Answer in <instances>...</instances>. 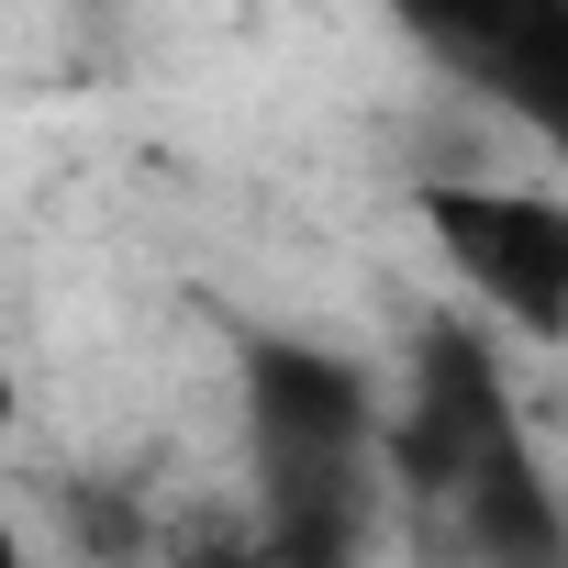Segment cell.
<instances>
[{"label": "cell", "mask_w": 568, "mask_h": 568, "mask_svg": "<svg viewBox=\"0 0 568 568\" xmlns=\"http://www.w3.org/2000/svg\"><path fill=\"white\" fill-rule=\"evenodd\" d=\"M446 501H457V535H468L479 568H568V513H557L546 468L524 457V435L479 446L468 479H457Z\"/></svg>", "instance_id": "3"}, {"label": "cell", "mask_w": 568, "mask_h": 568, "mask_svg": "<svg viewBox=\"0 0 568 568\" xmlns=\"http://www.w3.org/2000/svg\"><path fill=\"white\" fill-rule=\"evenodd\" d=\"M79 524H90V535H79L90 557H134V513H123V501H79Z\"/></svg>", "instance_id": "5"}, {"label": "cell", "mask_w": 568, "mask_h": 568, "mask_svg": "<svg viewBox=\"0 0 568 568\" xmlns=\"http://www.w3.org/2000/svg\"><path fill=\"white\" fill-rule=\"evenodd\" d=\"M424 234L446 245V267L468 278L513 335H535V346L568 335V201H557V190L424 179Z\"/></svg>", "instance_id": "1"}, {"label": "cell", "mask_w": 568, "mask_h": 568, "mask_svg": "<svg viewBox=\"0 0 568 568\" xmlns=\"http://www.w3.org/2000/svg\"><path fill=\"white\" fill-rule=\"evenodd\" d=\"M446 57H468L524 123H546V145L568 156V12H435L424 23Z\"/></svg>", "instance_id": "4"}, {"label": "cell", "mask_w": 568, "mask_h": 568, "mask_svg": "<svg viewBox=\"0 0 568 568\" xmlns=\"http://www.w3.org/2000/svg\"><path fill=\"white\" fill-rule=\"evenodd\" d=\"M0 435H12V379H0Z\"/></svg>", "instance_id": "8"}, {"label": "cell", "mask_w": 568, "mask_h": 568, "mask_svg": "<svg viewBox=\"0 0 568 568\" xmlns=\"http://www.w3.org/2000/svg\"><path fill=\"white\" fill-rule=\"evenodd\" d=\"M0 568H23V535H12V524H0Z\"/></svg>", "instance_id": "7"}, {"label": "cell", "mask_w": 568, "mask_h": 568, "mask_svg": "<svg viewBox=\"0 0 568 568\" xmlns=\"http://www.w3.org/2000/svg\"><path fill=\"white\" fill-rule=\"evenodd\" d=\"M245 402L267 457H357L368 446V390L357 368L313 357V346H245Z\"/></svg>", "instance_id": "2"}, {"label": "cell", "mask_w": 568, "mask_h": 568, "mask_svg": "<svg viewBox=\"0 0 568 568\" xmlns=\"http://www.w3.org/2000/svg\"><path fill=\"white\" fill-rule=\"evenodd\" d=\"M168 568H267V546H245V535H190Z\"/></svg>", "instance_id": "6"}]
</instances>
